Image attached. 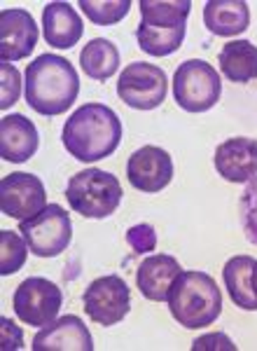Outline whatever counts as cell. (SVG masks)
<instances>
[{
    "instance_id": "obj_1",
    "label": "cell",
    "mask_w": 257,
    "mask_h": 351,
    "mask_svg": "<svg viewBox=\"0 0 257 351\" xmlns=\"http://www.w3.org/2000/svg\"><path fill=\"white\" fill-rule=\"evenodd\" d=\"M64 148L79 162L110 157L122 141V122L106 104H84L64 124Z\"/></svg>"
},
{
    "instance_id": "obj_2",
    "label": "cell",
    "mask_w": 257,
    "mask_h": 351,
    "mask_svg": "<svg viewBox=\"0 0 257 351\" xmlns=\"http://www.w3.org/2000/svg\"><path fill=\"white\" fill-rule=\"evenodd\" d=\"M26 104L45 117L64 115L79 94V77L64 56L40 54L26 68Z\"/></svg>"
},
{
    "instance_id": "obj_3",
    "label": "cell",
    "mask_w": 257,
    "mask_h": 351,
    "mask_svg": "<svg viewBox=\"0 0 257 351\" xmlns=\"http://www.w3.org/2000/svg\"><path fill=\"white\" fill-rule=\"evenodd\" d=\"M171 316L180 326L197 330L215 324L222 311V293L215 279L206 271H180L169 291Z\"/></svg>"
},
{
    "instance_id": "obj_4",
    "label": "cell",
    "mask_w": 257,
    "mask_h": 351,
    "mask_svg": "<svg viewBox=\"0 0 257 351\" xmlns=\"http://www.w3.org/2000/svg\"><path fill=\"white\" fill-rule=\"evenodd\" d=\"M122 185L103 169H84L68 180L66 197L71 208L84 218H108L122 202Z\"/></svg>"
},
{
    "instance_id": "obj_5",
    "label": "cell",
    "mask_w": 257,
    "mask_h": 351,
    "mask_svg": "<svg viewBox=\"0 0 257 351\" xmlns=\"http://www.w3.org/2000/svg\"><path fill=\"white\" fill-rule=\"evenodd\" d=\"M220 73L201 59H190L173 75L175 104L187 112H206L220 101Z\"/></svg>"
},
{
    "instance_id": "obj_6",
    "label": "cell",
    "mask_w": 257,
    "mask_h": 351,
    "mask_svg": "<svg viewBox=\"0 0 257 351\" xmlns=\"http://www.w3.org/2000/svg\"><path fill=\"white\" fill-rule=\"evenodd\" d=\"M19 232L26 239L28 248L38 258H56L64 253L73 239V223L64 206L49 204L38 216L21 220Z\"/></svg>"
},
{
    "instance_id": "obj_7",
    "label": "cell",
    "mask_w": 257,
    "mask_h": 351,
    "mask_svg": "<svg viewBox=\"0 0 257 351\" xmlns=\"http://www.w3.org/2000/svg\"><path fill=\"white\" fill-rule=\"evenodd\" d=\"M169 92V77L164 68L154 64H129L117 80V96L136 110H154L164 104Z\"/></svg>"
},
{
    "instance_id": "obj_8",
    "label": "cell",
    "mask_w": 257,
    "mask_h": 351,
    "mask_svg": "<svg viewBox=\"0 0 257 351\" xmlns=\"http://www.w3.org/2000/svg\"><path fill=\"white\" fill-rule=\"evenodd\" d=\"M61 302H64L61 288L42 276H31V279L21 281L12 295L16 319L33 328H45L51 321H56Z\"/></svg>"
},
{
    "instance_id": "obj_9",
    "label": "cell",
    "mask_w": 257,
    "mask_h": 351,
    "mask_svg": "<svg viewBox=\"0 0 257 351\" xmlns=\"http://www.w3.org/2000/svg\"><path fill=\"white\" fill-rule=\"evenodd\" d=\"M84 311L89 319L99 326H115L131 309V293L122 276L108 274L101 279L91 281L89 288L82 295Z\"/></svg>"
},
{
    "instance_id": "obj_10",
    "label": "cell",
    "mask_w": 257,
    "mask_h": 351,
    "mask_svg": "<svg viewBox=\"0 0 257 351\" xmlns=\"http://www.w3.org/2000/svg\"><path fill=\"white\" fill-rule=\"evenodd\" d=\"M47 206V192L38 176L14 171L0 180V208L8 218L28 220Z\"/></svg>"
},
{
    "instance_id": "obj_11",
    "label": "cell",
    "mask_w": 257,
    "mask_h": 351,
    "mask_svg": "<svg viewBox=\"0 0 257 351\" xmlns=\"http://www.w3.org/2000/svg\"><path fill=\"white\" fill-rule=\"evenodd\" d=\"M127 178L136 190L145 192V195L162 192L173 178V160L164 148L145 145L129 157Z\"/></svg>"
},
{
    "instance_id": "obj_12",
    "label": "cell",
    "mask_w": 257,
    "mask_h": 351,
    "mask_svg": "<svg viewBox=\"0 0 257 351\" xmlns=\"http://www.w3.org/2000/svg\"><path fill=\"white\" fill-rule=\"evenodd\" d=\"M38 45V26L28 10H3L0 12V59L3 64L21 61Z\"/></svg>"
},
{
    "instance_id": "obj_13",
    "label": "cell",
    "mask_w": 257,
    "mask_h": 351,
    "mask_svg": "<svg viewBox=\"0 0 257 351\" xmlns=\"http://www.w3.org/2000/svg\"><path fill=\"white\" fill-rule=\"evenodd\" d=\"M94 339H91L89 328L82 324L79 316H61L51 321L33 337V351H91Z\"/></svg>"
},
{
    "instance_id": "obj_14",
    "label": "cell",
    "mask_w": 257,
    "mask_h": 351,
    "mask_svg": "<svg viewBox=\"0 0 257 351\" xmlns=\"http://www.w3.org/2000/svg\"><path fill=\"white\" fill-rule=\"evenodd\" d=\"M215 169L230 183H248L257 176V141L236 136L215 150Z\"/></svg>"
},
{
    "instance_id": "obj_15",
    "label": "cell",
    "mask_w": 257,
    "mask_h": 351,
    "mask_svg": "<svg viewBox=\"0 0 257 351\" xmlns=\"http://www.w3.org/2000/svg\"><path fill=\"white\" fill-rule=\"evenodd\" d=\"M38 129L26 115L14 112L0 120V155L5 162H28L38 152Z\"/></svg>"
},
{
    "instance_id": "obj_16",
    "label": "cell",
    "mask_w": 257,
    "mask_h": 351,
    "mask_svg": "<svg viewBox=\"0 0 257 351\" xmlns=\"http://www.w3.org/2000/svg\"><path fill=\"white\" fill-rule=\"evenodd\" d=\"M180 271V263L173 256H150L143 260L138 271H136V286L145 300L164 302Z\"/></svg>"
},
{
    "instance_id": "obj_17",
    "label": "cell",
    "mask_w": 257,
    "mask_h": 351,
    "mask_svg": "<svg viewBox=\"0 0 257 351\" xmlns=\"http://www.w3.org/2000/svg\"><path fill=\"white\" fill-rule=\"evenodd\" d=\"M42 33L47 45L56 49H71L84 33L82 19L68 3H47L42 10Z\"/></svg>"
},
{
    "instance_id": "obj_18",
    "label": "cell",
    "mask_w": 257,
    "mask_h": 351,
    "mask_svg": "<svg viewBox=\"0 0 257 351\" xmlns=\"http://www.w3.org/2000/svg\"><path fill=\"white\" fill-rule=\"evenodd\" d=\"M204 24L215 36H238L250 26V8L243 0H210L204 8Z\"/></svg>"
},
{
    "instance_id": "obj_19",
    "label": "cell",
    "mask_w": 257,
    "mask_h": 351,
    "mask_svg": "<svg viewBox=\"0 0 257 351\" xmlns=\"http://www.w3.org/2000/svg\"><path fill=\"white\" fill-rule=\"evenodd\" d=\"M255 263L257 260L250 256H234L232 260H227L225 269H222V279H225L232 302L245 311L257 309V295L253 291Z\"/></svg>"
},
{
    "instance_id": "obj_20",
    "label": "cell",
    "mask_w": 257,
    "mask_h": 351,
    "mask_svg": "<svg viewBox=\"0 0 257 351\" xmlns=\"http://www.w3.org/2000/svg\"><path fill=\"white\" fill-rule=\"evenodd\" d=\"M220 71L230 82L257 80V45L250 40H232L220 52Z\"/></svg>"
},
{
    "instance_id": "obj_21",
    "label": "cell",
    "mask_w": 257,
    "mask_h": 351,
    "mask_svg": "<svg viewBox=\"0 0 257 351\" xmlns=\"http://www.w3.org/2000/svg\"><path fill=\"white\" fill-rule=\"evenodd\" d=\"M79 66L91 80L106 82L119 68V49L106 38H94L79 52Z\"/></svg>"
},
{
    "instance_id": "obj_22",
    "label": "cell",
    "mask_w": 257,
    "mask_h": 351,
    "mask_svg": "<svg viewBox=\"0 0 257 351\" xmlns=\"http://www.w3.org/2000/svg\"><path fill=\"white\" fill-rule=\"evenodd\" d=\"M190 10V0H140V24L150 28H182L187 26Z\"/></svg>"
},
{
    "instance_id": "obj_23",
    "label": "cell",
    "mask_w": 257,
    "mask_h": 351,
    "mask_svg": "<svg viewBox=\"0 0 257 351\" xmlns=\"http://www.w3.org/2000/svg\"><path fill=\"white\" fill-rule=\"evenodd\" d=\"M138 47L150 56H169L178 52L185 40V26L182 28H150L138 24L136 28Z\"/></svg>"
},
{
    "instance_id": "obj_24",
    "label": "cell",
    "mask_w": 257,
    "mask_h": 351,
    "mask_svg": "<svg viewBox=\"0 0 257 351\" xmlns=\"http://www.w3.org/2000/svg\"><path fill=\"white\" fill-rule=\"evenodd\" d=\"M77 8L96 26H112L122 21L131 10V0H79Z\"/></svg>"
},
{
    "instance_id": "obj_25",
    "label": "cell",
    "mask_w": 257,
    "mask_h": 351,
    "mask_svg": "<svg viewBox=\"0 0 257 351\" xmlns=\"http://www.w3.org/2000/svg\"><path fill=\"white\" fill-rule=\"evenodd\" d=\"M28 243L24 237L14 234L12 230L0 232V274L8 276L24 267L28 258Z\"/></svg>"
},
{
    "instance_id": "obj_26",
    "label": "cell",
    "mask_w": 257,
    "mask_h": 351,
    "mask_svg": "<svg viewBox=\"0 0 257 351\" xmlns=\"http://www.w3.org/2000/svg\"><path fill=\"white\" fill-rule=\"evenodd\" d=\"M241 223L248 241L257 246V176L248 180L241 195Z\"/></svg>"
},
{
    "instance_id": "obj_27",
    "label": "cell",
    "mask_w": 257,
    "mask_h": 351,
    "mask_svg": "<svg viewBox=\"0 0 257 351\" xmlns=\"http://www.w3.org/2000/svg\"><path fill=\"white\" fill-rule=\"evenodd\" d=\"M127 243L134 248V253L145 256V253L154 251V246H157V232H154L152 225H147V223L134 225V228L127 232Z\"/></svg>"
},
{
    "instance_id": "obj_28",
    "label": "cell",
    "mask_w": 257,
    "mask_h": 351,
    "mask_svg": "<svg viewBox=\"0 0 257 351\" xmlns=\"http://www.w3.org/2000/svg\"><path fill=\"white\" fill-rule=\"evenodd\" d=\"M21 94V75L12 64H3V110L12 108Z\"/></svg>"
},
{
    "instance_id": "obj_29",
    "label": "cell",
    "mask_w": 257,
    "mask_h": 351,
    "mask_svg": "<svg viewBox=\"0 0 257 351\" xmlns=\"http://www.w3.org/2000/svg\"><path fill=\"white\" fill-rule=\"evenodd\" d=\"M3 324V337H0V344H3L5 351L10 349H21L24 347V335H21V330L16 328L10 319H3L0 321Z\"/></svg>"
},
{
    "instance_id": "obj_30",
    "label": "cell",
    "mask_w": 257,
    "mask_h": 351,
    "mask_svg": "<svg viewBox=\"0 0 257 351\" xmlns=\"http://www.w3.org/2000/svg\"><path fill=\"white\" fill-rule=\"evenodd\" d=\"M234 349L232 339L227 335H220V332H215V335H206V337H199L197 342H194V349Z\"/></svg>"
},
{
    "instance_id": "obj_31",
    "label": "cell",
    "mask_w": 257,
    "mask_h": 351,
    "mask_svg": "<svg viewBox=\"0 0 257 351\" xmlns=\"http://www.w3.org/2000/svg\"><path fill=\"white\" fill-rule=\"evenodd\" d=\"M253 291H255V295H257V263H255V267H253Z\"/></svg>"
}]
</instances>
